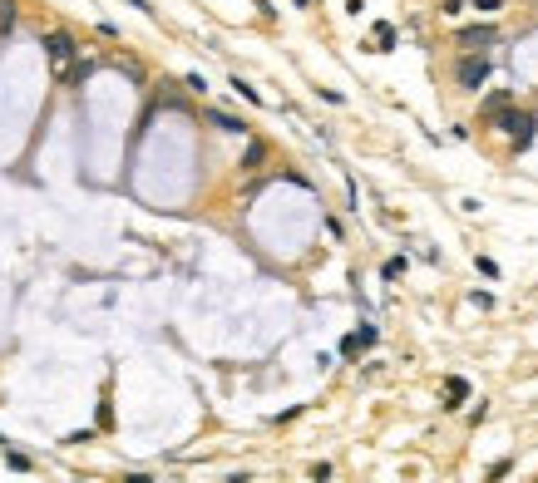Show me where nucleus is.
I'll use <instances>...</instances> for the list:
<instances>
[{
    "mask_svg": "<svg viewBox=\"0 0 538 483\" xmlns=\"http://www.w3.org/2000/svg\"><path fill=\"white\" fill-rule=\"evenodd\" d=\"M454 45H459V55H489V45H499V30L494 25H464L454 35Z\"/></svg>",
    "mask_w": 538,
    "mask_h": 483,
    "instance_id": "obj_1",
    "label": "nucleus"
},
{
    "mask_svg": "<svg viewBox=\"0 0 538 483\" xmlns=\"http://www.w3.org/2000/svg\"><path fill=\"white\" fill-rule=\"evenodd\" d=\"M534 123H538L534 113H509V109L494 118V128H504V133L514 138V148H529V143H534Z\"/></svg>",
    "mask_w": 538,
    "mask_h": 483,
    "instance_id": "obj_2",
    "label": "nucleus"
},
{
    "mask_svg": "<svg viewBox=\"0 0 538 483\" xmlns=\"http://www.w3.org/2000/svg\"><path fill=\"white\" fill-rule=\"evenodd\" d=\"M45 55H50L55 79H65V74H70V60H75V40H70V35H50V40H45Z\"/></svg>",
    "mask_w": 538,
    "mask_h": 483,
    "instance_id": "obj_3",
    "label": "nucleus"
},
{
    "mask_svg": "<svg viewBox=\"0 0 538 483\" xmlns=\"http://www.w3.org/2000/svg\"><path fill=\"white\" fill-rule=\"evenodd\" d=\"M489 70H494L489 55H459V84H464V89H479V84L489 79Z\"/></svg>",
    "mask_w": 538,
    "mask_h": 483,
    "instance_id": "obj_4",
    "label": "nucleus"
},
{
    "mask_svg": "<svg viewBox=\"0 0 538 483\" xmlns=\"http://www.w3.org/2000/svg\"><path fill=\"white\" fill-rule=\"evenodd\" d=\"M464 399H469V380L464 375H449L444 380V409H459Z\"/></svg>",
    "mask_w": 538,
    "mask_h": 483,
    "instance_id": "obj_5",
    "label": "nucleus"
},
{
    "mask_svg": "<svg viewBox=\"0 0 538 483\" xmlns=\"http://www.w3.org/2000/svg\"><path fill=\"white\" fill-rule=\"evenodd\" d=\"M375 40H380L375 50H395V25H385V20H380V25H375Z\"/></svg>",
    "mask_w": 538,
    "mask_h": 483,
    "instance_id": "obj_6",
    "label": "nucleus"
},
{
    "mask_svg": "<svg viewBox=\"0 0 538 483\" xmlns=\"http://www.w3.org/2000/svg\"><path fill=\"white\" fill-rule=\"evenodd\" d=\"M213 123L222 133H247V123H237V118H227V113H213Z\"/></svg>",
    "mask_w": 538,
    "mask_h": 483,
    "instance_id": "obj_7",
    "label": "nucleus"
},
{
    "mask_svg": "<svg viewBox=\"0 0 538 483\" xmlns=\"http://www.w3.org/2000/svg\"><path fill=\"white\" fill-rule=\"evenodd\" d=\"M262 153H267V148L252 138V143H247V158H242V168H257V163H262Z\"/></svg>",
    "mask_w": 538,
    "mask_h": 483,
    "instance_id": "obj_8",
    "label": "nucleus"
},
{
    "mask_svg": "<svg viewBox=\"0 0 538 483\" xmlns=\"http://www.w3.org/2000/svg\"><path fill=\"white\" fill-rule=\"evenodd\" d=\"M474 267H479V277H489V282L499 277V262H494V257H474Z\"/></svg>",
    "mask_w": 538,
    "mask_h": 483,
    "instance_id": "obj_9",
    "label": "nucleus"
},
{
    "mask_svg": "<svg viewBox=\"0 0 538 483\" xmlns=\"http://www.w3.org/2000/svg\"><path fill=\"white\" fill-rule=\"evenodd\" d=\"M479 15H494V10H504V0H469Z\"/></svg>",
    "mask_w": 538,
    "mask_h": 483,
    "instance_id": "obj_10",
    "label": "nucleus"
},
{
    "mask_svg": "<svg viewBox=\"0 0 538 483\" xmlns=\"http://www.w3.org/2000/svg\"><path fill=\"white\" fill-rule=\"evenodd\" d=\"M183 84H188V89H193V94H208V79H203V74H188V79H183Z\"/></svg>",
    "mask_w": 538,
    "mask_h": 483,
    "instance_id": "obj_11",
    "label": "nucleus"
},
{
    "mask_svg": "<svg viewBox=\"0 0 538 483\" xmlns=\"http://www.w3.org/2000/svg\"><path fill=\"white\" fill-rule=\"evenodd\" d=\"M400 272H405V257H390V262H385V277H390V282H395V277H400Z\"/></svg>",
    "mask_w": 538,
    "mask_h": 483,
    "instance_id": "obj_12",
    "label": "nucleus"
},
{
    "mask_svg": "<svg viewBox=\"0 0 538 483\" xmlns=\"http://www.w3.org/2000/svg\"><path fill=\"white\" fill-rule=\"evenodd\" d=\"M232 89H237V94H242V99H252V104H257V89H252L247 79H232Z\"/></svg>",
    "mask_w": 538,
    "mask_h": 483,
    "instance_id": "obj_13",
    "label": "nucleus"
},
{
    "mask_svg": "<svg viewBox=\"0 0 538 483\" xmlns=\"http://www.w3.org/2000/svg\"><path fill=\"white\" fill-rule=\"evenodd\" d=\"M464 5H469V0H444V5H439V15H459Z\"/></svg>",
    "mask_w": 538,
    "mask_h": 483,
    "instance_id": "obj_14",
    "label": "nucleus"
},
{
    "mask_svg": "<svg viewBox=\"0 0 538 483\" xmlns=\"http://www.w3.org/2000/svg\"><path fill=\"white\" fill-rule=\"evenodd\" d=\"M292 5H312V0H292Z\"/></svg>",
    "mask_w": 538,
    "mask_h": 483,
    "instance_id": "obj_15",
    "label": "nucleus"
}]
</instances>
